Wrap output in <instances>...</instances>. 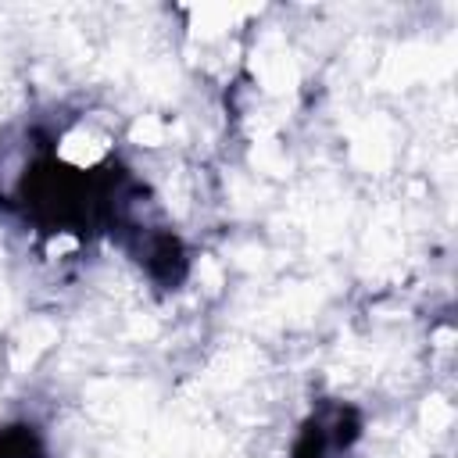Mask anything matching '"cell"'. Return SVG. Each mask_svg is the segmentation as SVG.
<instances>
[{
    "label": "cell",
    "instance_id": "1",
    "mask_svg": "<svg viewBox=\"0 0 458 458\" xmlns=\"http://www.w3.org/2000/svg\"><path fill=\"white\" fill-rule=\"evenodd\" d=\"M326 454V440H322V426L315 422V429L304 433L301 447H297V458H322Z\"/></svg>",
    "mask_w": 458,
    "mask_h": 458
}]
</instances>
